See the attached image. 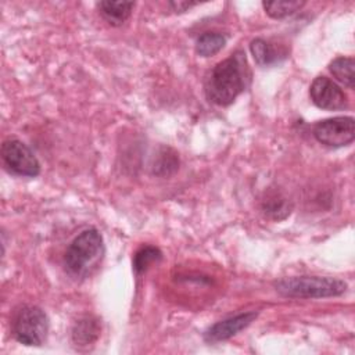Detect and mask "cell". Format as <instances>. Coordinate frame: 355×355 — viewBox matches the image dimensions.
Here are the masks:
<instances>
[{"label": "cell", "mask_w": 355, "mask_h": 355, "mask_svg": "<svg viewBox=\"0 0 355 355\" xmlns=\"http://www.w3.org/2000/svg\"><path fill=\"white\" fill-rule=\"evenodd\" d=\"M100 334V326L97 319L85 316L78 320L72 329V340L76 345L93 344Z\"/></svg>", "instance_id": "8fae6325"}, {"label": "cell", "mask_w": 355, "mask_h": 355, "mask_svg": "<svg viewBox=\"0 0 355 355\" xmlns=\"http://www.w3.org/2000/svg\"><path fill=\"white\" fill-rule=\"evenodd\" d=\"M275 288L291 298H327L341 295L347 290V283L329 276H294L277 280Z\"/></svg>", "instance_id": "3957f363"}, {"label": "cell", "mask_w": 355, "mask_h": 355, "mask_svg": "<svg viewBox=\"0 0 355 355\" xmlns=\"http://www.w3.org/2000/svg\"><path fill=\"white\" fill-rule=\"evenodd\" d=\"M257 316H258V312L250 311V312L239 313V315L230 316L227 319L219 320L205 331L204 338L208 343H218V341L227 340V338L239 334L245 327H248L257 319Z\"/></svg>", "instance_id": "ba28073f"}, {"label": "cell", "mask_w": 355, "mask_h": 355, "mask_svg": "<svg viewBox=\"0 0 355 355\" xmlns=\"http://www.w3.org/2000/svg\"><path fill=\"white\" fill-rule=\"evenodd\" d=\"M226 36L219 32H205L196 40V53L201 57H212L226 44Z\"/></svg>", "instance_id": "4fadbf2b"}, {"label": "cell", "mask_w": 355, "mask_h": 355, "mask_svg": "<svg viewBox=\"0 0 355 355\" xmlns=\"http://www.w3.org/2000/svg\"><path fill=\"white\" fill-rule=\"evenodd\" d=\"M11 329L18 343L39 347L47 337L49 319L42 308L35 305H24L14 313Z\"/></svg>", "instance_id": "277c9868"}, {"label": "cell", "mask_w": 355, "mask_h": 355, "mask_svg": "<svg viewBox=\"0 0 355 355\" xmlns=\"http://www.w3.org/2000/svg\"><path fill=\"white\" fill-rule=\"evenodd\" d=\"M313 104L322 110H344L348 107L347 94L327 76H316L309 87Z\"/></svg>", "instance_id": "52a82bcc"}, {"label": "cell", "mask_w": 355, "mask_h": 355, "mask_svg": "<svg viewBox=\"0 0 355 355\" xmlns=\"http://www.w3.org/2000/svg\"><path fill=\"white\" fill-rule=\"evenodd\" d=\"M250 51L255 60V62L261 67H269L286 57V53L282 51L275 43L265 39H254L250 43Z\"/></svg>", "instance_id": "9c48e42d"}, {"label": "cell", "mask_w": 355, "mask_h": 355, "mask_svg": "<svg viewBox=\"0 0 355 355\" xmlns=\"http://www.w3.org/2000/svg\"><path fill=\"white\" fill-rule=\"evenodd\" d=\"M161 258H162V252L157 247L144 245L133 257V269L136 273H141L151 263L158 262Z\"/></svg>", "instance_id": "9a60e30c"}, {"label": "cell", "mask_w": 355, "mask_h": 355, "mask_svg": "<svg viewBox=\"0 0 355 355\" xmlns=\"http://www.w3.org/2000/svg\"><path fill=\"white\" fill-rule=\"evenodd\" d=\"M315 139L329 147H344L355 139V121L352 116H334L313 125Z\"/></svg>", "instance_id": "8992f818"}, {"label": "cell", "mask_w": 355, "mask_h": 355, "mask_svg": "<svg viewBox=\"0 0 355 355\" xmlns=\"http://www.w3.org/2000/svg\"><path fill=\"white\" fill-rule=\"evenodd\" d=\"M198 3L197 1H182V0H178V1H169V6L173 8V11H187L189 8L197 6Z\"/></svg>", "instance_id": "e0dca14e"}, {"label": "cell", "mask_w": 355, "mask_h": 355, "mask_svg": "<svg viewBox=\"0 0 355 355\" xmlns=\"http://www.w3.org/2000/svg\"><path fill=\"white\" fill-rule=\"evenodd\" d=\"M250 78L245 54L239 50L211 69L205 80V96L216 105H229L245 90Z\"/></svg>", "instance_id": "6da1fadb"}, {"label": "cell", "mask_w": 355, "mask_h": 355, "mask_svg": "<svg viewBox=\"0 0 355 355\" xmlns=\"http://www.w3.org/2000/svg\"><path fill=\"white\" fill-rule=\"evenodd\" d=\"M103 18L112 26L122 25L132 14L135 7L133 1H111L103 0L97 4Z\"/></svg>", "instance_id": "30bf717a"}, {"label": "cell", "mask_w": 355, "mask_h": 355, "mask_svg": "<svg viewBox=\"0 0 355 355\" xmlns=\"http://www.w3.org/2000/svg\"><path fill=\"white\" fill-rule=\"evenodd\" d=\"M1 158L6 168L18 176L35 178L40 173V162L33 151L18 139H6L1 144Z\"/></svg>", "instance_id": "5b68a950"}, {"label": "cell", "mask_w": 355, "mask_h": 355, "mask_svg": "<svg viewBox=\"0 0 355 355\" xmlns=\"http://www.w3.org/2000/svg\"><path fill=\"white\" fill-rule=\"evenodd\" d=\"M262 207H263V211L275 219H283L284 216H287L290 214L288 202L286 201V198H283L277 194H272V196L266 197Z\"/></svg>", "instance_id": "2e32d148"}, {"label": "cell", "mask_w": 355, "mask_h": 355, "mask_svg": "<svg viewBox=\"0 0 355 355\" xmlns=\"http://www.w3.org/2000/svg\"><path fill=\"white\" fill-rule=\"evenodd\" d=\"M305 3L298 0H282V1H263L265 12L275 19H282L300 11Z\"/></svg>", "instance_id": "5bb4252c"}, {"label": "cell", "mask_w": 355, "mask_h": 355, "mask_svg": "<svg viewBox=\"0 0 355 355\" xmlns=\"http://www.w3.org/2000/svg\"><path fill=\"white\" fill-rule=\"evenodd\" d=\"M355 61L352 57H337L329 64V69L333 76L348 89L355 87Z\"/></svg>", "instance_id": "7c38bea8"}, {"label": "cell", "mask_w": 355, "mask_h": 355, "mask_svg": "<svg viewBox=\"0 0 355 355\" xmlns=\"http://www.w3.org/2000/svg\"><path fill=\"white\" fill-rule=\"evenodd\" d=\"M104 257V241L94 227L80 232L68 245L64 255L67 270L79 277L89 276Z\"/></svg>", "instance_id": "7a4b0ae2"}]
</instances>
